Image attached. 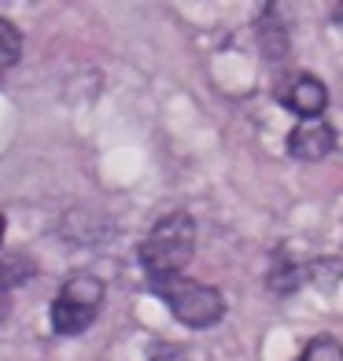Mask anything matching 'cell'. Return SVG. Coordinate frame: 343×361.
Returning a JSON list of instances; mask_svg holds the SVG:
<instances>
[{"mask_svg":"<svg viewBox=\"0 0 343 361\" xmlns=\"http://www.w3.org/2000/svg\"><path fill=\"white\" fill-rule=\"evenodd\" d=\"M195 251V225L188 214H170L155 221V228L140 243V266L148 273V281L155 276H181L185 266L192 262Z\"/></svg>","mask_w":343,"mask_h":361,"instance_id":"cell-1","label":"cell"},{"mask_svg":"<svg viewBox=\"0 0 343 361\" xmlns=\"http://www.w3.org/2000/svg\"><path fill=\"white\" fill-rule=\"evenodd\" d=\"M152 291L159 295L167 310L188 328H210L225 317V295L210 284H200L192 276H155Z\"/></svg>","mask_w":343,"mask_h":361,"instance_id":"cell-2","label":"cell"},{"mask_svg":"<svg viewBox=\"0 0 343 361\" xmlns=\"http://www.w3.org/2000/svg\"><path fill=\"white\" fill-rule=\"evenodd\" d=\"M100 306H104V281L92 273H74L63 281L48 317H52V328L59 336H81L96 321Z\"/></svg>","mask_w":343,"mask_h":361,"instance_id":"cell-3","label":"cell"},{"mask_svg":"<svg viewBox=\"0 0 343 361\" xmlns=\"http://www.w3.org/2000/svg\"><path fill=\"white\" fill-rule=\"evenodd\" d=\"M281 104L291 114H299L303 122H318L325 114V107H329V89H325L314 74H296L281 89Z\"/></svg>","mask_w":343,"mask_h":361,"instance_id":"cell-4","label":"cell"},{"mask_svg":"<svg viewBox=\"0 0 343 361\" xmlns=\"http://www.w3.org/2000/svg\"><path fill=\"white\" fill-rule=\"evenodd\" d=\"M336 152V129L329 122H299L288 133V155L299 162H321Z\"/></svg>","mask_w":343,"mask_h":361,"instance_id":"cell-5","label":"cell"},{"mask_svg":"<svg viewBox=\"0 0 343 361\" xmlns=\"http://www.w3.org/2000/svg\"><path fill=\"white\" fill-rule=\"evenodd\" d=\"M23 59V34L11 19H0V74H8Z\"/></svg>","mask_w":343,"mask_h":361,"instance_id":"cell-6","label":"cell"},{"mask_svg":"<svg viewBox=\"0 0 343 361\" xmlns=\"http://www.w3.org/2000/svg\"><path fill=\"white\" fill-rule=\"evenodd\" d=\"M296 361H343V343L336 336H314Z\"/></svg>","mask_w":343,"mask_h":361,"instance_id":"cell-7","label":"cell"},{"mask_svg":"<svg viewBox=\"0 0 343 361\" xmlns=\"http://www.w3.org/2000/svg\"><path fill=\"white\" fill-rule=\"evenodd\" d=\"M30 276H34V262H30L26 255H11L8 262H0V281L8 284V291L19 288V284H26Z\"/></svg>","mask_w":343,"mask_h":361,"instance_id":"cell-8","label":"cell"},{"mask_svg":"<svg viewBox=\"0 0 343 361\" xmlns=\"http://www.w3.org/2000/svg\"><path fill=\"white\" fill-rule=\"evenodd\" d=\"M0 243H4V214H0Z\"/></svg>","mask_w":343,"mask_h":361,"instance_id":"cell-9","label":"cell"},{"mask_svg":"<svg viewBox=\"0 0 343 361\" xmlns=\"http://www.w3.org/2000/svg\"><path fill=\"white\" fill-rule=\"evenodd\" d=\"M155 361H181V357H174V354H167V357H155Z\"/></svg>","mask_w":343,"mask_h":361,"instance_id":"cell-10","label":"cell"}]
</instances>
